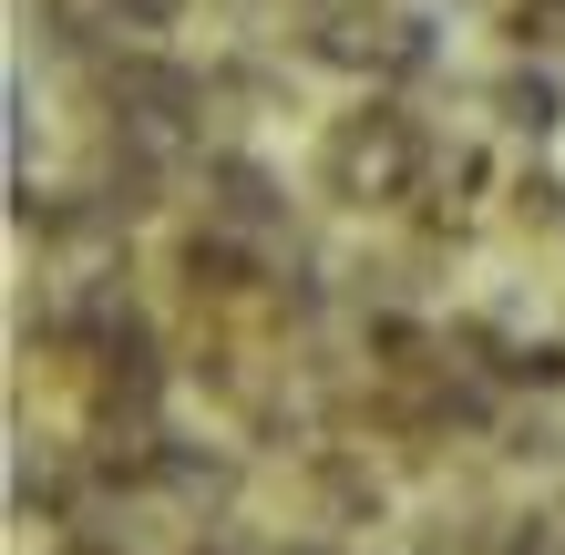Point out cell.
Segmentation results:
<instances>
[{"label":"cell","instance_id":"6da1fadb","mask_svg":"<svg viewBox=\"0 0 565 555\" xmlns=\"http://www.w3.org/2000/svg\"><path fill=\"white\" fill-rule=\"evenodd\" d=\"M319 195L329 206H350V216H391V206H412V195L431 185V135H422V114L412 104H391V93H371V104H350V114H329V135H319Z\"/></svg>","mask_w":565,"mask_h":555},{"label":"cell","instance_id":"7a4b0ae2","mask_svg":"<svg viewBox=\"0 0 565 555\" xmlns=\"http://www.w3.org/2000/svg\"><path fill=\"white\" fill-rule=\"evenodd\" d=\"M298 52L329 62V73H360V83H412L431 73V21L402 11V0H298Z\"/></svg>","mask_w":565,"mask_h":555},{"label":"cell","instance_id":"3957f363","mask_svg":"<svg viewBox=\"0 0 565 555\" xmlns=\"http://www.w3.org/2000/svg\"><path fill=\"white\" fill-rule=\"evenodd\" d=\"M309 514H319V535H371L381 514H391L381 463L350 452V442H309Z\"/></svg>","mask_w":565,"mask_h":555},{"label":"cell","instance_id":"277c9868","mask_svg":"<svg viewBox=\"0 0 565 555\" xmlns=\"http://www.w3.org/2000/svg\"><path fill=\"white\" fill-rule=\"evenodd\" d=\"M493 124L504 135H524V145H545L555 124H565V83H555V62H514V73H493Z\"/></svg>","mask_w":565,"mask_h":555},{"label":"cell","instance_id":"5b68a950","mask_svg":"<svg viewBox=\"0 0 565 555\" xmlns=\"http://www.w3.org/2000/svg\"><path fill=\"white\" fill-rule=\"evenodd\" d=\"M493 452H504L514 473H565V412H555V402H504Z\"/></svg>","mask_w":565,"mask_h":555},{"label":"cell","instance_id":"8992f818","mask_svg":"<svg viewBox=\"0 0 565 555\" xmlns=\"http://www.w3.org/2000/svg\"><path fill=\"white\" fill-rule=\"evenodd\" d=\"M504 31H514L524 62H535V52H565V0H504Z\"/></svg>","mask_w":565,"mask_h":555},{"label":"cell","instance_id":"52a82bcc","mask_svg":"<svg viewBox=\"0 0 565 555\" xmlns=\"http://www.w3.org/2000/svg\"><path fill=\"white\" fill-rule=\"evenodd\" d=\"M504 195H514V226H565V175H545V166H524V175H514Z\"/></svg>","mask_w":565,"mask_h":555},{"label":"cell","instance_id":"ba28073f","mask_svg":"<svg viewBox=\"0 0 565 555\" xmlns=\"http://www.w3.org/2000/svg\"><path fill=\"white\" fill-rule=\"evenodd\" d=\"M504 555H565V514H504Z\"/></svg>","mask_w":565,"mask_h":555}]
</instances>
